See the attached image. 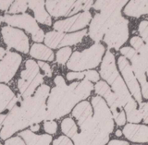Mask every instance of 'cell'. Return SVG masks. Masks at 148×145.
I'll return each mask as SVG.
<instances>
[{
	"label": "cell",
	"instance_id": "cell-19",
	"mask_svg": "<svg viewBox=\"0 0 148 145\" xmlns=\"http://www.w3.org/2000/svg\"><path fill=\"white\" fill-rule=\"evenodd\" d=\"M61 129L66 136L72 140L74 145H88L84 137L78 131L77 126L71 118H65L62 121Z\"/></svg>",
	"mask_w": 148,
	"mask_h": 145
},
{
	"label": "cell",
	"instance_id": "cell-39",
	"mask_svg": "<svg viewBox=\"0 0 148 145\" xmlns=\"http://www.w3.org/2000/svg\"><path fill=\"white\" fill-rule=\"evenodd\" d=\"M39 129H40L39 124H34V125H32V126H31V131H32V132H36V131H38Z\"/></svg>",
	"mask_w": 148,
	"mask_h": 145
},
{
	"label": "cell",
	"instance_id": "cell-13",
	"mask_svg": "<svg viewBox=\"0 0 148 145\" xmlns=\"http://www.w3.org/2000/svg\"><path fill=\"white\" fill-rule=\"evenodd\" d=\"M87 34V30H82L73 34H64L59 31H49L45 35V44L48 48L57 49L65 46L75 45L81 43Z\"/></svg>",
	"mask_w": 148,
	"mask_h": 145
},
{
	"label": "cell",
	"instance_id": "cell-4",
	"mask_svg": "<svg viewBox=\"0 0 148 145\" xmlns=\"http://www.w3.org/2000/svg\"><path fill=\"white\" fill-rule=\"evenodd\" d=\"M127 1H96L94 4L95 10H100L92 18L89 28V35L96 43L103 39L109 27L121 17V9Z\"/></svg>",
	"mask_w": 148,
	"mask_h": 145
},
{
	"label": "cell",
	"instance_id": "cell-26",
	"mask_svg": "<svg viewBox=\"0 0 148 145\" xmlns=\"http://www.w3.org/2000/svg\"><path fill=\"white\" fill-rule=\"evenodd\" d=\"M139 34L141 35L142 40L145 42V44L136 52L142 57L148 58V21H143L139 24Z\"/></svg>",
	"mask_w": 148,
	"mask_h": 145
},
{
	"label": "cell",
	"instance_id": "cell-38",
	"mask_svg": "<svg viewBox=\"0 0 148 145\" xmlns=\"http://www.w3.org/2000/svg\"><path fill=\"white\" fill-rule=\"evenodd\" d=\"M108 145H129V143L127 142H124V141H119V140H113L111 141Z\"/></svg>",
	"mask_w": 148,
	"mask_h": 145
},
{
	"label": "cell",
	"instance_id": "cell-27",
	"mask_svg": "<svg viewBox=\"0 0 148 145\" xmlns=\"http://www.w3.org/2000/svg\"><path fill=\"white\" fill-rule=\"evenodd\" d=\"M71 48L67 46V47H63L58 51L57 53V62L58 64L64 65L68 62L69 58L71 57Z\"/></svg>",
	"mask_w": 148,
	"mask_h": 145
},
{
	"label": "cell",
	"instance_id": "cell-8",
	"mask_svg": "<svg viewBox=\"0 0 148 145\" xmlns=\"http://www.w3.org/2000/svg\"><path fill=\"white\" fill-rule=\"evenodd\" d=\"M95 92L101 97H104L109 109L113 116V119L116 121L118 126H123L126 123V116L123 110L121 101L119 100L118 95L111 90L109 85L105 81H98L95 87Z\"/></svg>",
	"mask_w": 148,
	"mask_h": 145
},
{
	"label": "cell",
	"instance_id": "cell-16",
	"mask_svg": "<svg viewBox=\"0 0 148 145\" xmlns=\"http://www.w3.org/2000/svg\"><path fill=\"white\" fill-rule=\"evenodd\" d=\"M92 21V14L89 11L81 12L69 18L54 23V29L59 32H72L85 28Z\"/></svg>",
	"mask_w": 148,
	"mask_h": 145
},
{
	"label": "cell",
	"instance_id": "cell-14",
	"mask_svg": "<svg viewBox=\"0 0 148 145\" xmlns=\"http://www.w3.org/2000/svg\"><path fill=\"white\" fill-rule=\"evenodd\" d=\"M1 34L8 49L14 48L24 54L29 52V39L22 31L10 26H5L2 28Z\"/></svg>",
	"mask_w": 148,
	"mask_h": 145
},
{
	"label": "cell",
	"instance_id": "cell-1",
	"mask_svg": "<svg viewBox=\"0 0 148 145\" xmlns=\"http://www.w3.org/2000/svg\"><path fill=\"white\" fill-rule=\"evenodd\" d=\"M50 92V87L42 84L30 97L22 98L18 96L16 105L9 110L4 121L0 132V138L7 140L18 130L39 124L45 119L46 99Z\"/></svg>",
	"mask_w": 148,
	"mask_h": 145
},
{
	"label": "cell",
	"instance_id": "cell-45",
	"mask_svg": "<svg viewBox=\"0 0 148 145\" xmlns=\"http://www.w3.org/2000/svg\"><path fill=\"white\" fill-rule=\"evenodd\" d=\"M0 145H2V144H1V143H0Z\"/></svg>",
	"mask_w": 148,
	"mask_h": 145
},
{
	"label": "cell",
	"instance_id": "cell-34",
	"mask_svg": "<svg viewBox=\"0 0 148 145\" xmlns=\"http://www.w3.org/2000/svg\"><path fill=\"white\" fill-rule=\"evenodd\" d=\"M53 145H73V143L68 137L60 136L53 142Z\"/></svg>",
	"mask_w": 148,
	"mask_h": 145
},
{
	"label": "cell",
	"instance_id": "cell-23",
	"mask_svg": "<svg viewBox=\"0 0 148 145\" xmlns=\"http://www.w3.org/2000/svg\"><path fill=\"white\" fill-rule=\"evenodd\" d=\"M21 136L26 145H50L52 142V136L47 134L36 135L31 130H24L20 133Z\"/></svg>",
	"mask_w": 148,
	"mask_h": 145
},
{
	"label": "cell",
	"instance_id": "cell-37",
	"mask_svg": "<svg viewBox=\"0 0 148 145\" xmlns=\"http://www.w3.org/2000/svg\"><path fill=\"white\" fill-rule=\"evenodd\" d=\"M141 93L142 97H143L145 99H148V81L141 86Z\"/></svg>",
	"mask_w": 148,
	"mask_h": 145
},
{
	"label": "cell",
	"instance_id": "cell-5",
	"mask_svg": "<svg viewBox=\"0 0 148 145\" xmlns=\"http://www.w3.org/2000/svg\"><path fill=\"white\" fill-rule=\"evenodd\" d=\"M92 108L87 101L78 104L72 111V116L77 119L81 133L88 145H106L109 141V135L101 131L92 118Z\"/></svg>",
	"mask_w": 148,
	"mask_h": 145
},
{
	"label": "cell",
	"instance_id": "cell-33",
	"mask_svg": "<svg viewBox=\"0 0 148 145\" xmlns=\"http://www.w3.org/2000/svg\"><path fill=\"white\" fill-rule=\"evenodd\" d=\"M37 64H38L39 68L44 71L46 77H48V78L52 77V69H51V67L49 66V64H47L46 62H42V61H39Z\"/></svg>",
	"mask_w": 148,
	"mask_h": 145
},
{
	"label": "cell",
	"instance_id": "cell-41",
	"mask_svg": "<svg viewBox=\"0 0 148 145\" xmlns=\"http://www.w3.org/2000/svg\"><path fill=\"white\" fill-rule=\"evenodd\" d=\"M6 53H7V51L5 50L4 48H2V47H0V60H1L4 57H5V55H6Z\"/></svg>",
	"mask_w": 148,
	"mask_h": 145
},
{
	"label": "cell",
	"instance_id": "cell-21",
	"mask_svg": "<svg viewBox=\"0 0 148 145\" xmlns=\"http://www.w3.org/2000/svg\"><path fill=\"white\" fill-rule=\"evenodd\" d=\"M17 101L18 97L14 94L11 89L5 84H0V113L6 110H11Z\"/></svg>",
	"mask_w": 148,
	"mask_h": 145
},
{
	"label": "cell",
	"instance_id": "cell-3",
	"mask_svg": "<svg viewBox=\"0 0 148 145\" xmlns=\"http://www.w3.org/2000/svg\"><path fill=\"white\" fill-rule=\"evenodd\" d=\"M100 76L109 84L112 91L121 101L127 121L132 124L140 122L142 115L137 107V104L128 91L126 83L120 77L116 66L115 57L109 50L106 52L103 61L101 62Z\"/></svg>",
	"mask_w": 148,
	"mask_h": 145
},
{
	"label": "cell",
	"instance_id": "cell-35",
	"mask_svg": "<svg viewBox=\"0 0 148 145\" xmlns=\"http://www.w3.org/2000/svg\"><path fill=\"white\" fill-rule=\"evenodd\" d=\"M5 145H26V144L24 141H22L21 137H13L6 141Z\"/></svg>",
	"mask_w": 148,
	"mask_h": 145
},
{
	"label": "cell",
	"instance_id": "cell-40",
	"mask_svg": "<svg viewBox=\"0 0 148 145\" xmlns=\"http://www.w3.org/2000/svg\"><path fill=\"white\" fill-rule=\"evenodd\" d=\"M6 116H7V115H0V130H1V129L3 127V124H4L5 119H6Z\"/></svg>",
	"mask_w": 148,
	"mask_h": 145
},
{
	"label": "cell",
	"instance_id": "cell-17",
	"mask_svg": "<svg viewBox=\"0 0 148 145\" xmlns=\"http://www.w3.org/2000/svg\"><path fill=\"white\" fill-rule=\"evenodd\" d=\"M21 57L18 53L7 51L0 60V82H8L14 77L21 63Z\"/></svg>",
	"mask_w": 148,
	"mask_h": 145
},
{
	"label": "cell",
	"instance_id": "cell-30",
	"mask_svg": "<svg viewBox=\"0 0 148 145\" xmlns=\"http://www.w3.org/2000/svg\"><path fill=\"white\" fill-rule=\"evenodd\" d=\"M84 72V79L92 82H96L98 81V79L100 78L98 72H96L95 70H87V71H83Z\"/></svg>",
	"mask_w": 148,
	"mask_h": 145
},
{
	"label": "cell",
	"instance_id": "cell-9",
	"mask_svg": "<svg viewBox=\"0 0 148 145\" xmlns=\"http://www.w3.org/2000/svg\"><path fill=\"white\" fill-rule=\"evenodd\" d=\"M0 21L6 22L10 27L22 28L32 34V38L34 42L41 43L45 39L44 31L38 26L34 18L27 13L18 14V15H5L0 17Z\"/></svg>",
	"mask_w": 148,
	"mask_h": 145
},
{
	"label": "cell",
	"instance_id": "cell-12",
	"mask_svg": "<svg viewBox=\"0 0 148 145\" xmlns=\"http://www.w3.org/2000/svg\"><path fill=\"white\" fill-rule=\"evenodd\" d=\"M104 42L109 48L119 50L129 38V21L119 17L104 35Z\"/></svg>",
	"mask_w": 148,
	"mask_h": 145
},
{
	"label": "cell",
	"instance_id": "cell-32",
	"mask_svg": "<svg viewBox=\"0 0 148 145\" xmlns=\"http://www.w3.org/2000/svg\"><path fill=\"white\" fill-rule=\"evenodd\" d=\"M120 53L123 55V57L125 58L132 59L134 55H136L137 52L132 47H128V46H126V47H123V48L120 49Z\"/></svg>",
	"mask_w": 148,
	"mask_h": 145
},
{
	"label": "cell",
	"instance_id": "cell-20",
	"mask_svg": "<svg viewBox=\"0 0 148 145\" xmlns=\"http://www.w3.org/2000/svg\"><path fill=\"white\" fill-rule=\"evenodd\" d=\"M29 7L34 13V18L42 24L51 26L52 20L49 14L45 10V1H27Z\"/></svg>",
	"mask_w": 148,
	"mask_h": 145
},
{
	"label": "cell",
	"instance_id": "cell-22",
	"mask_svg": "<svg viewBox=\"0 0 148 145\" xmlns=\"http://www.w3.org/2000/svg\"><path fill=\"white\" fill-rule=\"evenodd\" d=\"M132 62V71L135 75V78L137 79V81L139 84H141V86H143V84H145L147 82L146 81V65L145 60L143 59L138 53L131 59Z\"/></svg>",
	"mask_w": 148,
	"mask_h": 145
},
{
	"label": "cell",
	"instance_id": "cell-28",
	"mask_svg": "<svg viewBox=\"0 0 148 145\" xmlns=\"http://www.w3.org/2000/svg\"><path fill=\"white\" fill-rule=\"evenodd\" d=\"M28 8V3L27 1H15L13 2L10 8H9V13L16 14L17 13H25Z\"/></svg>",
	"mask_w": 148,
	"mask_h": 145
},
{
	"label": "cell",
	"instance_id": "cell-46",
	"mask_svg": "<svg viewBox=\"0 0 148 145\" xmlns=\"http://www.w3.org/2000/svg\"><path fill=\"white\" fill-rule=\"evenodd\" d=\"M147 104H148V103H147Z\"/></svg>",
	"mask_w": 148,
	"mask_h": 145
},
{
	"label": "cell",
	"instance_id": "cell-15",
	"mask_svg": "<svg viewBox=\"0 0 148 145\" xmlns=\"http://www.w3.org/2000/svg\"><path fill=\"white\" fill-rule=\"evenodd\" d=\"M118 64L119 70L121 72L122 77L125 81V83H126V86L127 88H129L130 92H131V94L134 97V99H136L139 104H141L143 100L141 88L140 85H139L137 79L135 78V75H134L132 71L131 64L128 61V59L125 58L123 55L119 57Z\"/></svg>",
	"mask_w": 148,
	"mask_h": 145
},
{
	"label": "cell",
	"instance_id": "cell-42",
	"mask_svg": "<svg viewBox=\"0 0 148 145\" xmlns=\"http://www.w3.org/2000/svg\"><path fill=\"white\" fill-rule=\"evenodd\" d=\"M121 134H122V132L120 131V130H117V131H116V136L120 137V136H121Z\"/></svg>",
	"mask_w": 148,
	"mask_h": 145
},
{
	"label": "cell",
	"instance_id": "cell-36",
	"mask_svg": "<svg viewBox=\"0 0 148 145\" xmlns=\"http://www.w3.org/2000/svg\"><path fill=\"white\" fill-rule=\"evenodd\" d=\"M12 3V1H0V9L3 11H7Z\"/></svg>",
	"mask_w": 148,
	"mask_h": 145
},
{
	"label": "cell",
	"instance_id": "cell-10",
	"mask_svg": "<svg viewBox=\"0 0 148 145\" xmlns=\"http://www.w3.org/2000/svg\"><path fill=\"white\" fill-rule=\"evenodd\" d=\"M94 1H46L45 7L55 18L74 16L82 10L89 11Z\"/></svg>",
	"mask_w": 148,
	"mask_h": 145
},
{
	"label": "cell",
	"instance_id": "cell-43",
	"mask_svg": "<svg viewBox=\"0 0 148 145\" xmlns=\"http://www.w3.org/2000/svg\"><path fill=\"white\" fill-rule=\"evenodd\" d=\"M146 78H148V64L146 65Z\"/></svg>",
	"mask_w": 148,
	"mask_h": 145
},
{
	"label": "cell",
	"instance_id": "cell-6",
	"mask_svg": "<svg viewBox=\"0 0 148 145\" xmlns=\"http://www.w3.org/2000/svg\"><path fill=\"white\" fill-rule=\"evenodd\" d=\"M104 53V45L100 43H95L91 47L82 52L75 51L67 63V68L76 72H82L84 69L95 68L101 63Z\"/></svg>",
	"mask_w": 148,
	"mask_h": 145
},
{
	"label": "cell",
	"instance_id": "cell-11",
	"mask_svg": "<svg viewBox=\"0 0 148 145\" xmlns=\"http://www.w3.org/2000/svg\"><path fill=\"white\" fill-rule=\"evenodd\" d=\"M92 105L94 108V118L95 122L101 131L109 135L114 129V120L113 116L108 104L105 99L101 96H95L92 99Z\"/></svg>",
	"mask_w": 148,
	"mask_h": 145
},
{
	"label": "cell",
	"instance_id": "cell-24",
	"mask_svg": "<svg viewBox=\"0 0 148 145\" xmlns=\"http://www.w3.org/2000/svg\"><path fill=\"white\" fill-rule=\"evenodd\" d=\"M123 12L125 15L134 18L148 15V1H130Z\"/></svg>",
	"mask_w": 148,
	"mask_h": 145
},
{
	"label": "cell",
	"instance_id": "cell-31",
	"mask_svg": "<svg viewBox=\"0 0 148 145\" xmlns=\"http://www.w3.org/2000/svg\"><path fill=\"white\" fill-rule=\"evenodd\" d=\"M138 109L142 115V119H143L145 123L148 124V104L147 103H141L139 105Z\"/></svg>",
	"mask_w": 148,
	"mask_h": 145
},
{
	"label": "cell",
	"instance_id": "cell-25",
	"mask_svg": "<svg viewBox=\"0 0 148 145\" xmlns=\"http://www.w3.org/2000/svg\"><path fill=\"white\" fill-rule=\"evenodd\" d=\"M30 55L32 57L39 60H45V61H53L54 53L47 46L41 44H34L32 45Z\"/></svg>",
	"mask_w": 148,
	"mask_h": 145
},
{
	"label": "cell",
	"instance_id": "cell-2",
	"mask_svg": "<svg viewBox=\"0 0 148 145\" xmlns=\"http://www.w3.org/2000/svg\"><path fill=\"white\" fill-rule=\"evenodd\" d=\"M92 90L94 85L86 79L54 87L47 98L45 120L52 121L68 115L78 103L89 97Z\"/></svg>",
	"mask_w": 148,
	"mask_h": 145
},
{
	"label": "cell",
	"instance_id": "cell-7",
	"mask_svg": "<svg viewBox=\"0 0 148 145\" xmlns=\"http://www.w3.org/2000/svg\"><path fill=\"white\" fill-rule=\"evenodd\" d=\"M44 82V75L41 74L40 68L35 61L27 60L25 69L21 73V78L18 81V88L21 92V97L26 98L32 96L35 92L37 87Z\"/></svg>",
	"mask_w": 148,
	"mask_h": 145
},
{
	"label": "cell",
	"instance_id": "cell-29",
	"mask_svg": "<svg viewBox=\"0 0 148 145\" xmlns=\"http://www.w3.org/2000/svg\"><path fill=\"white\" fill-rule=\"evenodd\" d=\"M44 129L49 134H55L58 129V124L55 121H45Z\"/></svg>",
	"mask_w": 148,
	"mask_h": 145
},
{
	"label": "cell",
	"instance_id": "cell-44",
	"mask_svg": "<svg viewBox=\"0 0 148 145\" xmlns=\"http://www.w3.org/2000/svg\"><path fill=\"white\" fill-rule=\"evenodd\" d=\"M134 145H138V144H134Z\"/></svg>",
	"mask_w": 148,
	"mask_h": 145
},
{
	"label": "cell",
	"instance_id": "cell-18",
	"mask_svg": "<svg viewBox=\"0 0 148 145\" xmlns=\"http://www.w3.org/2000/svg\"><path fill=\"white\" fill-rule=\"evenodd\" d=\"M123 134L129 141L133 142H148V127L145 125L130 123L123 129Z\"/></svg>",
	"mask_w": 148,
	"mask_h": 145
}]
</instances>
